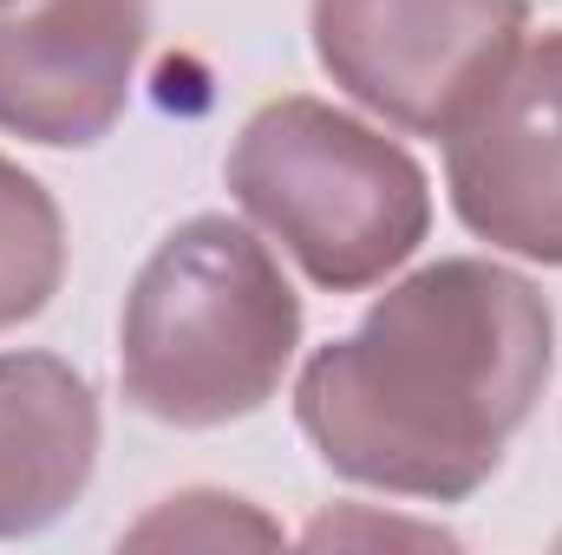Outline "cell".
Wrapping results in <instances>:
<instances>
[{
    "mask_svg": "<svg viewBox=\"0 0 562 555\" xmlns=\"http://www.w3.org/2000/svg\"><path fill=\"white\" fill-rule=\"evenodd\" d=\"M144 46L150 0H0V132L99 144L132 105Z\"/></svg>",
    "mask_w": 562,
    "mask_h": 555,
    "instance_id": "6",
    "label": "cell"
},
{
    "mask_svg": "<svg viewBox=\"0 0 562 555\" xmlns=\"http://www.w3.org/2000/svg\"><path fill=\"white\" fill-rule=\"evenodd\" d=\"M445 190L477 242L562 269V26L524 39L445 132Z\"/></svg>",
    "mask_w": 562,
    "mask_h": 555,
    "instance_id": "5",
    "label": "cell"
},
{
    "mask_svg": "<svg viewBox=\"0 0 562 555\" xmlns=\"http://www.w3.org/2000/svg\"><path fill=\"white\" fill-rule=\"evenodd\" d=\"M321 72L393 132L445 138L510 66L530 0H314Z\"/></svg>",
    "mask_w": 562,
    "mask_h": 555,
    "instance_id": "4",
    "label": "cell"
},
{
    "mask_svg": "<svg viewBox=\"0 0 562 555\" xmlns=\"http://www.w3.org/2000/svg\"><path fill=\"white\" fill-rule=\"evenodd\" d=\"M223 177L236 209L327 294H367L400 275L431 229L419 157L307 92L269 99L236 132Z\"/></svg>",
    "mask_w": 562,
    "mask_h": 555,
    "instance_id": "3",
    "label": "cell"
},
{
    "mask_svg": "<svg viewBox=\"0 0 562 555\" xmlns=\"http://www.w3.org/2000/svg\"><path fill=\"white\" fill-rule=\"evenodd\" d=\"M66 281V216L53 190L0 157V333L46 314Z\"/></svg>",
    "mask_w": 562,
    "mask_h": 555,
    "instance_id": "8",
    "label": "cell"
},
{
    "mask_svg": "<svg viewBox=\"0 0 562 555\" xmlns=\"http://www.w3.org/2000/svg\"><path fill=\"white\" fill-rule=\"evenodd\" d=\"M557 366L543 287L484 256H445L393 281L367 320L294 380L301 438L347 484L464 503L530 424Z\"/></svg>",
    "mask_w": 562,
    "mask_h": 555,
    "instance_id": "1",
    "label": "cell"
},
{
    "mask_svg": "<svg viewBox=\"0 0 562 555\" xmlns=\"http://www.w3.org/2000/svg\"><path fill=\"white\" fill-rule=\"evenodd\" d=\"M132 550H223V543H281V523H269L249 497H223V490H183L164 497L144 523L125 530Z\"/></svg>",
    "mask_w": 562,
    "mask_h": 555,
    "instance_id": "9",
    "label": "cell"
},
{
    "mask_svg": "<svg viewBox=\"0 0 562 555\" xmlns=\"http://www.w3.org/2000/svg\"><path fill=\"white\" fill-rule=\"evenodd\" d=\"M99 399L59 353H0V543L53 530L99 471Z\"/></svg>",
    "mask_w": 562,
    "mask_h": 555,
    "instance_id": "7",
    "label": "cell"
},
{
    "mask_svg": "<svg viewBox=\"0 0 562 555\" xmlns=\"http://www.w3.org/2000/svg\"><path fill=\"white\" fill-rule=\"evenodd\" d=\"M301 353V294L269 242L229 216L177 223L138 269L119 320L132 412L216 431L262 412Z\"/></svg>",
    "mask_w": 562,
    "mask_h": 555,
    "instance_id": "2",
    "label": "cell"
}]
</instances>
